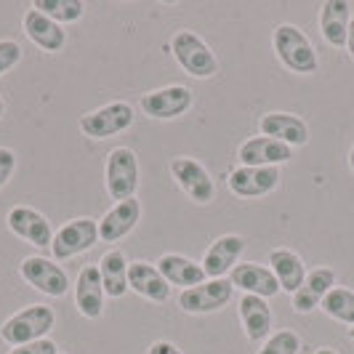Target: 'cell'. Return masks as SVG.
<instances>
[{
    "mask_svg": "<svg viewBox=\"0 0 354 354\" xmlns=\"http://www.w3.org/2000/svg\"><path fill=\"white\" fill-rule=\"evenodd\" d=\"M56 325V312L46 304H30L24 309L14 312L11 317L0 325V341L14 346H24L40 338H48Z\"/></svg>",
    "mask_w": 354,
    "mask_h": 354,
    "instance_id": "7a4b0ae2",
    "label": "cell"
},
{
    "mask_svg": "<svg viewBox=\"0 0 354 354\" xmlns=\"http://www.w3.org/2000/svg\"><path fill=\"white\" fill-rule=\"evenodd\" d=\"M19 62H21V46H19L17 40L3 37V40H0V77H3L6 72L14 70Z\"/></svg>",
    "mask_w": 354,
    "mask_h": 354,
    "instance_id": "f546056e",
    "label": "cell"
},
{
    "mask_svg": "<svg viewBox=\"0 0 354 354\" xmlns=\"http://www.w3.org/2000/svg\"><path fill=\"white\" fill-rule=\"evenodd\" d=\"M147 354H184V352L178 349L174 341H165V338H160V341H152V344H149Z\"/></svg>",
    "mask_w": 354,
    "mask_h": 354,
    "instance_id": "d6a6232c",
    "label": "cell"
},
{
    "mask_svg": "<svg viewBox=\"0 0 354 354\" xmlns=\"http://www.w3.org/2000/svg\"><path fill=\"white\" fill-rule=\"evenodd\" d=\"M8 354H59V346L51 338H40V341L24 344V346H14V349H8Z\"/></svg>",
    "mask_w": 354,
    "mask_h": 354,
    "instance_id": "1f68e13d",
    "label": "cell"
},
{
    "mask_svg": "<svg viewBox=\"0 0 354 354\" xmlns=\"http://www.w3.org/2000/svg\"><path fill=\"white\" fill-rule=\"evenodd\" d=\"M21 27H24V35L35 43L40 51L56 53L67 46V32L62 24H56L53 19H48L46 14H40L35 8H30L24 19H21Z\"/></svg>",
    "mask_w": 354,
    "mask_h": 354,
    "instance_id": "7402d4cb",
    "label": "cell"
},
{
    "mask_svg": "<svg viewBox=\"0 0 354 354\" xmlns=\"http://www.w3.org/2000/svg\"><path fill=\"white\" fill-rule=\"evenodd\" d=\"M319 309H322L330 319L344 322V325L352 328L354 325V290L336 285V288L325 296V301L319 304Z\"/></svg>",
    "mask_w": 354,
    "mask_h": 354,
    "instance_id": "83f0119b",
    "label": "cell"
},
{
    "mask_svg": "<svg viewBox=\"0 0 354 354\" xmlns=\"http://www.w3.org/2000/svg\"><path fill=\"white\" fill-rule=\"evenodd\" d=\"M133 120H136V112L128 102H109V104L86 112L77 125H80L83 136H88L93 142H102V139H112V136L128 131Z\"/></svg>",
    "mask_w": 354,
    "mask_h": 354,
    "instance_id": "5b68a950",
    "label": "cell"
},
{
    "mask_svg": "<svg viewBox=\"0 0 354 354\" xmlns=\"http://www.w3.org/2000/svg\"><path fill=\"white\" fill-rule=\"evenodd\" d=\"M3 115H6V102H3V96H0V120H3Z\"/></svg>",
    "mask_w": 354,
    "mask_h": 354,
    "instance_id": "8d00e7d4",
    "label": "cell"
},
{
    "mask_svg": "<svg viewBox=\"0 0 354 354\" xmlns=\"http://www.w3.org/2000/svg\"><path fill=\"white\" fill-rule=\"evenodd\" d=\"M237 312H240V322H243V330L250 344H264L266 338L272 336V328H274V312L266 299L261 296H248L243 293L240 301H237Z\"/></svg>",
    "mask_w": 354,
    "mask_h": 354,
    "instance_id": "ac0fdd59",
    "label": "cell"
},
{
    "mask_svg": "<svg viewBox=\"0 0 354 354\" xmlns=\"http://www.w3.org/2000/svg\"><path fill=\"white\" fill-rule=\"evenodd\" d=\"M346 333H349V338H352V341H354V325H352V328H349V330H346Z\"/></svg>",
    "mask_w": 354,
    "mask_h": 354,
    "instance_id": "74e56055",
    "label": "cell"
},
{
    "mask_svg": "<svg viewBox=\"0 0 354 354\" xmlns=\"http://www.w3.org/2000/svg\"><path fill=\"white\" fill-rule=\"evenodd\" d=\"M6 224L8 230L17 234L19 240L35 245V248H51L53 243V230H51V221L43 216L40 211L30 208V205H17L11 208L8 216H6Z\"/></svg>",
    "mask_w": 354,
    "mask_h": 354,
    "instance_id": "4fadbf2b",
    "label": "cell"
},
{
    "mask_svg": "<svg viewBox=\"0 0 354 354\" xmlns=\"http://www.w3.org/2000/svg\"><path fill=\"white\" fill-rule=\"evenodd\" d=\"M232 293H234V288L230 280H205L195 288L181 290L178 306L187 315H213V312H221L224 306H230Z\"/></svg>",
    "mask_w": 354,
    "mask_h": 354,
    "instance_id": "30bf717a",
    "label": "cell"
},
{
    "mask_svg": "<svg viewBox=\"0 0 354 354\" xmlns=\"http://www.w3.org/2000/svg\"><path fill=\"white\" fill-rule=\"evenodd\" d=\"M19 274L24 277V283L32 285L48 299H62L70 290V274L64 272V266H59L53 259L46 256H27L19 264Z\"/></svg>",
    "mask_w": 354,
    "mask_h": 354,
    "instance_id": "ba28073f",
    "label": "cell"
},
{
    "mask_svg": "<svg viewBox=\"0 0 354 354\" xmlns=\"http://www.w3.org/2000/svg\"><path fill=\"white\" fill-rule=\"evenodd\" d=\"M269 269L274 272L283 293H296L306 280V264L304 259L290 248H274L269 253Z\"/></svg>",
    "mask_w": 354,
    "mask_h": 354,
    "instance_id": "d4e9b609",
    "label": "cell"
},
{
    "mask_svg": "<svg viewBox=\"0 0 354 354\" xmlns=\"http://www.w3.org/2000/svg\"><path fill=\"white\" fill-rule=\"evenodd\" d=\"M336 288V272L330 266H317L312 272H306L304 285L290 296V306L299 315H309L319 309V304L325 301V296Z\"/></svg>",
    "mask_w": 354,
    "mask_h": 354,
    "instance_id": "ffe728a7",
    "label": "cell"
},
{
    "mask_svg": "<svg viewBox=\"0 0 354 354\" xmlns=\"http://www.w3.org/2000/svg\"><path fill=\"white\" fill-rule=\"evenodd\" d=\"M352 24V6L346 0H328L319 8V32L330 48H346V35Z\"/></svg>",
    "mask_w": 354,
    "mask_h": 354,
    "instance_id": "603a6c76",
    "label": "cell"
},
{
    "mask_svg": "<svg viewBox=\"0 0 354 354\" xmlns=\"http://www.w3.org/2000/svg\"><path fill=\"white\" fill-rule=\"evenodd\" d=\"M245 250V237L243 234H221L213 240L211 248L203 253V272L208 280H227L234 266L240 264V256Z\"/></svg>",
    "mask_w": 354,
    "mask_h": 354,
    "instance_id": "7c38bea8",
    "label": "cell"
},
{
    "mask_svg": "<svg viewBox=\"0 0 354 354\" xmlns=\"http://www.w3.org/2000/svg\"><path fill=\"white\" fill-rule=\"evenodd\" d=\"M301 352V338L293 330H277L261 344L256 354H299Z\"/></svg>",
    "mask_w": 354,
    "mask_h": 354,
    "instance_id": "f1b7e54d",
    "label": "cell"
},
{
    "mask_svg": "<svg viewBox=\"0 0 354 354\" xmlns=\"http://www.w3.org/2000/svg\"><path fill=\"white\" fill-rule=\"evenodd\" d=\"M40 14H46L48 19H53L56 24H75L80 21L83 14H86V6L80 0H32V6Z\"/></svg>",
    "mask_w": 354,
    "mask_h": 354,
    "instance_id": "4316f807",
    "label": "cell"
},
{
    "mask_svg": "<svg viewBox=\"0 0 354 354\" xmlns=\"http://www.w3.org/2000/svg\"><path fill=\"white\" fill-rule=\"evenodd\" d=\"M349 168H352V174H354V144H352V152H349Z\"/></svg>",
    "mask_w": 354,
    "mask_h": 354,
    "instance_id": "d590c367",
    "label": "cell"
},
{
    "mask_svg": "<svg viewBox=\"0 0 354 354\" xmlns=\"http://www.w3.org/2000/svg\"><path fill=\"white\" fill-rule=\"evenodd\" d=\"M17 165H19L17 152H14L11 147H0V189L11 181L14 171H17Z\"/></svg>",
    "mask_w": 354,
    "mask_h": 354,
    "instance_id": "4dcf8cb0",
    "label": "cell"
},
{
    "mask_svg": "<svg viewBox=\"0 0 354 354\" xmlns=\"http://www.w3.org/2000/svg\"><path fill=\"white\" fill-rule=\"evenodd\" d=\"M171 178L178 184V189L189 197L197 205H208L216 197V181H213L211 171L200 162L197 158H187V155H176L168 165Z\"/></svg>",
    "mask_w": 354,
    "mask_h": 354,
    "instance_id": "8992f818",
    "label": "cell"
},
{
    "mask_svg": "<svg viewBox=\"0 0 354 354\" xmlns=\"http://www.w3.org/2000/svg\"><path fill=\"white\" fill-rule=\"evenodd\" d=\"M96 266H99V274H102L106 299H123L125 293L131 290L128 288V266H131V261L125 259L123 250H106Z\"/></svg>",
    "mask_w": 354,
    "mask_h": 354,
    "instance_id": "484cf974",
    "label": "cell"
},
{
    "mask_svg": "<svg viewBox=\"0 0 354 354\" xmlns=\"http://www.w3.org/2000/svg\"><path fill=\"white\" fill-rule=\"evenodd\" d=\"M106 195L115 203H123L136 197L139 189V158L131 147H115L104 162Z\"/></svg>",
    "mask_w": 354,
    "mask_h": 354,
    "instance_id": "277c9868",
    "label": "cell"
},
{
    "mask_svg": "<svg viewBox=\"0 0 354 354\" xmlns=\"http://www.w3.org/2000/svg\"><path fill=\"white\" fill-rule=\"evenodd\" d=\"M272 48L277 62L293 75H315L319 70V56L312 40L296 24H277L272 35Z\"/></svg>",
    "mask_w": 354,
    "mask_h": 354,
    "instance_id": "6da1fadb",
    "label": "cell"
},
{
    "mask_svg": "<svg viewBox=\"0 0 354 354\" xmlns=\"http://www.w3.org/2000/svg\"><path fill=\"white\" fill-rule=\"evenodd\" d=\"M230 283L232 288L248 293V296H261V299H272L280 293V283L274 277V272L266 264H256V261H240L230 272Z\"/></svg>",
    "mask_w": 354,
    "mask_h": 354,
    "instance_id": "2e32d148",
    "label": "cell"
},
{
    "mask_svg": "<svg viewBox=\"0 0 354 354\" xmlns=\"http://www.w3.org/2000/svg\"><path fill=\"white\" fill-rule=\"evenodd\" d=\"M227 187L232 195L256 200L266 197L280 187V168H250V165H237L227 176Z\"/></svg>",
    "mask_w": 354,
    "mask_h": 354,
    "instance_id": "8fae6325",
    "label": "cell"
},
{
    "mask_svg": "<svg viewBox=\"0 0 354 354\" xmlns=\"http://www.w3.org/2000/svg\"><path fill=\"white\" fill-rule=\"evenodd\" d=\"M315 354H338V352H336V349H330V346H319Z\"/></svg>",
    "mask_w": 354,
    "mask_h": 354,
    "instance_id": "e575fe53",
    "label": "cell"
},
{
    "mask_svg": "<svg viewBox=\"0 0 354 354\" xmlns=\"http://www.w3.org/2000/svg\"><path fill=\"white\" fill-rule=\"evenodd\" d=\"M168 48H171V56L176 59V64L189 77L208 80L218 72V59H216L213 48L192 30H176Z\"/></svg>",
    "mask_w": 354,
    "mask_h": 354,
    "instance_id": "3957f363",
    "label": "cell"
},
{
    "mask_svg": "<svg viewBox=\"0 0 354 354\" xmlns=\"http://www.w3.org/2000/svg\"><path fill=\"white\" fill-rule=\"evenodd\" d=\"M346 51L354 59V17H352V24H349V35H346Z\"/></svg>",
    "mask_w": 354,
    "mask_h": 354,
    "instance_id": "836d02e7",
    "label": "cell"
},
{
    "mask_svg": "<svg viewBox=\"0 0 354 354\" xmlns=\"http://www.w3.org/2000/svg\"><path fill=\"white\" fill-rule=\"evenodd\" d=\"M96 243H99V221L91 216H80L53 232L51 256L53 261H70L80 253H88Z\"/></svg>",
    "mask_w": 354,
    "mask_h": 354,
    "instance_id": "52a82bcc",
    "label": "cell"
},
{
    "mask_svg": "<svg viewBox=\"0 0 354 354\" xmlns=\"http://www.w3.org/2000/svg\"><path fill=\"white\" fill-rule=\"evenodd\" d=\"M155 266L160 269V274L168 280V285L174 288H195V285L205 283V272H203V264L200 261H192L189 256H181V253H162Z\"/></svg>",
    "mask_w": 354,
    "mask_h": 354,
    "instance_id": "cb8c5ba5",
    "label": "cell"
},
{
    "mask_svg": "<svg viewBox=\"0 0 354 354\" xmlns=\"http://www.w3.org/2000/svg\"><path fill=\"white\" fill-rule=\"evenodd\" d=\"M259 133L277 139V142L288 144V147H304L309 144V125L299 115L290 112H264L259 118Z\"/></svg>",
    "mask_w": 354,
    "mask_h": 354,
    "instance_id": "e0dca14e",
    "label": "cell"
},
{
    "mask_svg": "<svg viewBox=\"0 0 354 354\" xmlns=\"http://www.w3.org/2000/svg\"><path fill=\"white\" fill-rule=\"evenodd\" d=\"M293 147L269 139V136H250L240 144L237 149V160L240 165H250V168H280L285 162L293 160Z\"/></svg>",
    "mask_w": 354,
    "mask_h": 354,
    "instance_id": "5bb4252c",
    "label": "cell"
},
{
    "mask_svg": "<svg viewBox=\"0 0 354 354\" xmlns=\"http://www.w3.org/2000/svg\"><path fill=\"white\" fill-rule=\"evenodd\" d=\"M139 221H142V203L136 197L115 203L104 213V218H99V240L102 243H120L123 237H128L136 230Z\"/></svg>",
    "mask_w": 354,
    "mask_h": 354,
    "instance_id": "d6986e66",
    "label": "cell"
},
{
    "mask_svg": "<svg viewBox=\"0 0 354 354\" xmlns=\"http://www.w3.org/2000/svg\"><path fill=\"white\" fill-rule=\"evenodd\" d=\"M75 306H77V312L86 319H99L104 315L106 293L96 264L83 266L77 272V280H75Z\"/></svg>",
    "mask_w": 354,
    "mask_h": 354,
    "instance_id": "9a60e30c",
    "label": "cell"
},
{
    "mask_svg": "<svg viewBox=\"0 0 354 354\" xmlns=\"http://www.w3.org/2000/svg\"><path fill=\"white\" fill-rule=\"evenodd\" d=\"M192 104H195V93L187 86H178V83L149 91L139 102L142 112L152 120H176L184 112H189Z\"/></svg>",
    "mask_w": 354,
    "mask_h": 354,
    "instance_id": "9c48e42d",
    "label": "cell"
},
{
    "mask_svg": "<svg viewBox=\"0 0 354 354\" xmlns=\"http://www.w3.org/2000/svg\"><path fill=\"white\" fill-rule=\"evenodd\" d=\"M128 288L152 304H165L171 299V285L149 261H131L128 266Z\"/></svg>",
    "mask_w": 354,
    "mask_h": 354,
    "instance_id": "44dd1931",
    "label": "cell"
}]
</instances>
